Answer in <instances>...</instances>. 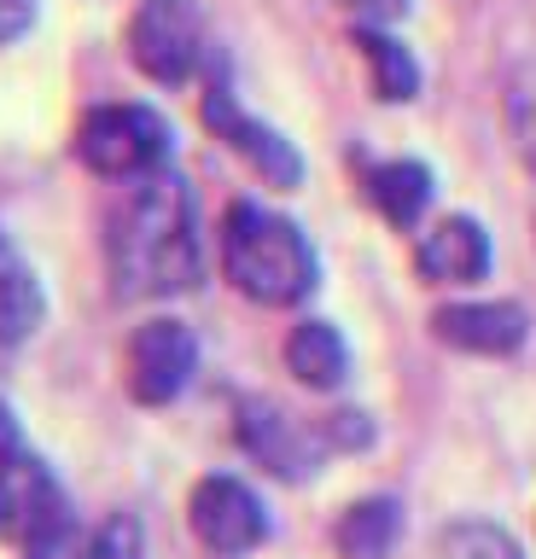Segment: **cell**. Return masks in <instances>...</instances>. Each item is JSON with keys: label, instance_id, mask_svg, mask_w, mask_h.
<instances>
[{"label": "cell", "instance_id": "7a4b0ae2", "mask_svg": "<svg viewBox=\"0 0 536 559\" xmlns=\"http://www.w3.org/2000/svg\"><path fill=\"white\" fill-rule=\"evenodd\" d=\"M222 274L263 309H291L315 292V251L286 216L263 204H228L222 216Z\"/></svg>", "mask_w": 536, "mask_h": 559}, {"label": "cell", "instance_id": "9a60e30c", "mask_svg": "<svg viewBox=\"0 0 536 559\" xmlns=\"http://www.w3.org/2000/svg\"><path fill=\"white\" fill-rule=\"evenodd\" d=\"M368 199L391 227H414L431 204V169L414 164V157H396V164H379L368 175Z\"/></svg>", "mask_w": 536, "mask_h": 559}, {"label": "cell", "instance_id": "6da1fadb", "mask_svg": "<svg viewBox=\"0 0 536 559\" xmlns=\"http://www.w3.org/2000/svg\"><path fill=\"white\" fill-rule=\"evenodd\" d=\"M106 251H111L117 297H176L199 286L204 257L193 227V192H187L176 169L134 181L129 204L111 222Z\"/></svg>", "mask_w": 536, "mask_h": 559}, {"label": "cell", "instance_id": "ffe728a7", "mask_svg": "<svg viewBox=\"0 0 536 559\" xmlns=\"http://www.w3.org/2000/svg\"><path fill=\"white\" fill-rule=\"evenodd\" d=\"M321 437H326V449H368L373 443V426H368V414H326L321 419Z\"/></svg>", "mask_w": 536, "mask_h": 559}, {"label": "cell", "instance_id": "ba28073f", "mask_svg": "<svg viewBox=\"0 0 536 559\" xmlns=\"http://www.w3.org/2000/svg\"><path fill=\"white\" fill-rule=\"evenodd\" d=\"M239 443H246V454L257 466H269L274 478H286V484L315 478L321 454H326L321 426H298V419H291L281 402H269V396L239 402Z\"/></svg>", "mask_w": 536, "mask_h": 559}, {"label": "cell", "instance_id": "5b68a950", "mask_svg": "<svg viewBox=\"0 0 536 559\" xmlns=\"http://www.w3.org/2000/svg\"><path fill=\"white\" fill-rule=\"evenodd\" d=\"M71 519V501H64V484L53 478V466L41 461L29 443H19L0 461V542L12 548H29L47 531Z\"/></svg>", "mask_w": 536, "mask_h": 559}, {"label": "cell", "instance_id": "9c48e42d", "mask_svg": "<svg viewBox=\"0 0 536 559\" xmlns=\"http://www.w3.org/2000/svg\"><path fill=\"white\" fill-rule=\"evenodd\" d=\"M204 122H211L216 140H228L269 187H298L303 181L298 146H291L281 129H269V122H257L251 111H239V99L228 94V87H211V94H204Z\"/></svg>", "mask_w": 536, "mask_h": 559}, {"label": "cell", "instance_id": "603a6c76", "mask_svg": "<svg viewBox=\"0 0 536 559\" xmlns=\"http://www.w3.org/2000/svg\"><path fill=\"white\" fill-rule=\"evenodd\" d=\"M36 24V0H0V41H19Z\"/></svg>", "mask_w": 536, "mask_h": 559}, {"label": "cell", "instance_id": "277c9868", "mask_svg": "<svg viewBox=\"0 0 536 559\" xmlns=\"http://www.w3.org/2000/svg\"><path fill=\"white\" fill-rule=\"evenodd\" d=\"M199 373V338L187 321H141L123 349V384L141 408H169Z\"/></svg>", "mask_w": 536, "mask_h": 559}, {"label": "cell", "instance_id": "30bf717a", "mask_svg": "<svg viewBox=\"0 0 536 559\" xmlns=\"http://www.w3.org/2000/svg\"><path fill=\"white\" fill-rule=\"evenodd\" d=\"M431 332L449 349H466V356H513L531 338V314L496 297V304H449L431 314Z\"/></svg>", "mask_w": 536, "mask_h": 559}, {"label": "cell", "instance_id": "4fadbf2b", "mask_svg": "<svg viewBox=\"0 0 536 559\" xmlns=\"http://www.w3.org/2000/svg\"><path fill=\"white\" fill-rule=\"evenodd\" d=\"M286 367L309 391H338L350 379V344L333 321H298L286 338Z\"/></svg>", "mask_w": 536, "mask_h": 559}, {"label": "cell", "instance_id": "5bb4252c", "mask_svg": "<svg viewBox=\"0 0 536 559\" xmlns=\"http://www.w3.org/2000/svg\"><path fill=\"white\" fill-rule=\"evenodd\" d=\"M47 314V297H41V280L36 269L19 257V245L0 234V344H19L41 326Z\"/></svg>", "mask_w": 536, "mask_h": 559}, {"label": "cell", "instance_id": "cb8c5ba5", "mask_svg": "<svg viewBox=\"0 0 536 559\" xmlns=\"http://www.w3.org/2000/svg\"><path fill=\"white\" fill-rule=\"evenodd\" d=\"M19 443H24V437H19V419H12V408L0 402V461H7V454L19 449Z\"/></svg>", "mask_w": 536, "mask_h": 559}, {"label": "cell", "instance_id": "3957f363", "mask_svg": "<svg viewBox=\"0 0 536 559\" xmlns=\"http://www.w3.org/2000/svg\"><path fill=\"white\" fill-rule=\"evenodd\" d=\"M76 157L106 181H146L169 169V129L146 105H99L76 129Z\"/></svg>", "mask_w": 536, "mask_h": 559}, {"label": "cell", "instance_id": "44dd1931", "mask_svg": "<svg viewBox=\"0 0 536 559\" xmlns=\"http://www.w3.org/2000/svg\"><path fill=\"white\" fill-rule=\"evenodd\" d=\"M508 122H513V146H519V164L536 175V99H513L508 105Z\"/></svg>", "mask_w": 536, "mask_h": 559}, {"label": "cell", "instance_id": "2e32d148", "mask_svg": "<svg viewBox=\"0 0 536 559\" xmlns=\"http://www.w3.org/2000/svg\"><path fill=\"white\" fill-rule=\"evenodd\" d=\"M356 47H361V59H368V70H373V94L379 99H414L420 94V64H414V52L396 41V35H385L379 24H361Z\"/></svg>", "mask_w": 536, "mask_h": 559}, {"label": "cell", "instance_id": "8fae6325", "mask_svg": "<svg viewBox=\"0 0 536 559\" xmlns=\"http://www.w3.org/2000/svg\"><path fill=\"white\" fill-rule=\"evenodd\" d=\"M414 269L431 286H473L490 274V234L473 216H443L414 239Z\"/></svg>", "mask_w": 536, "mask_h": 559}, {"label": "cell", "instance_id": "8992f818", "mask_svg": "<svg viewBox=\"0 0 536 559\" xmlns=\"http://www.w3.org/2000/svg\"><path fill=\"white\" fill-rule=\"evenodd\" d=\"M129 52L152 82L181 87L204 59V24L193 0H141L129 24Z\"/></svg>", "mask_w": 536, "mask_h": 559}, {"label": "cell", "instance_id": "7c38bea8", "mask_svg": "<svg viewBox=\"0 0 536 559\" xmlns=\"http://www.w3.org/2000/svg\"><path fill=\"white\" fill-rule=\"evenodd\" d=\"M396 542H403V501L396 496H361L333 524L338 559H391Z\"/></svg>", "mask_w": 536, "mask_h": 559}, {"label": "cell", "instance_id": "7402d4cb", "mask_svg": "<svg viewBox=\"0 0 536 559\" xmlns=\"http://www.w3.org/2000/svg\"><path fill=\"white\" fill-rule=\"evenodd\" d=\"M338 7L356 12L361 24H379V29H385V24H396V17L408 12V0H338Z\"/></svg>", "mask_w": 536, "mask_h": 559}, {"label": "cell", "instance_id": "ac0fdd59", "mask_svg": "<svg viewBox=\"0 0 536 559\" xmlns=\"http://www.w3.org/2000/svg\"><path fill=\"white\" fill-rule=\"evenodd\" d=\"M146 536H141V519L129 513H111L99 531H88V559H141Z\"/></svg>", "mask_w": 536, "mask_h": 559}, {"label": "cell", "instance_id": "52a82bcc", "mask_svg": "<svg viewBox=\"0 0 536 559\" xmlns=\"http://www.w3.org/2000/svg\"><path fill=\"white\" fill-rule=\"evenodd\" d=\"M187 524H193V536L204 542L211 554H251L269 542V507L257 496L251 484L228 478V472H211V478L193 484V496H187Z\"/></svg>", "mask_w": 536, "mask_h": 559}, {"label": "cell", "instance_id": "e0dca14e", "mask_svg": "<svg viewBox=\"0 0 536 559\" xmlns=\"http://www.w3.org/2000/svg\"><path fill=\"white\" fill-rule=\"evenodd\" d=\"M438 559H525V548L490 519H455L438 531Z\"/></svg>", "mask_w": 536, "mask_h": 559}, {"label": "cell", "instance_id": "d6986e66", "mask_svg": "<svg viewBox=\"0 0 536 559\" xmlns=\"http://www.w3.org/2000/svg\"><path fill=\"white\" fill-rule=\"evenodd\" d=\"M24 559H88V531L76 519H64L59 531H47L41 542H29Z\"/></svg>", "mask_w": 536, "mask_h": 559}]
</instances>
